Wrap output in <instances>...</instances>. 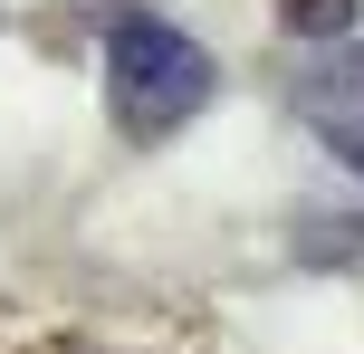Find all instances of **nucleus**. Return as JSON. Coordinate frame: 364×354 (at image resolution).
<instances>
[{
    "mask_svg": "<svg viewBox=\"0 0 364 354\" xmlns=\"http://www.w3.org/2000/svg\"><path fill=\"white\" fill-rule=\"evenodd\" d=\"M297 115H307V134L364 182V38H336V48L307 57V77H297Z\"/></svg>",
    "mask_w": 364,
    "mask_h": 354,
    "instance_id": "nucleus-2",
    "label": "nucleus"
},
{
    "mask_svg": "<svg viewBox=\"0 0 364 354\" xmlns=\"http://www.w3.org/2000/svg\"><path fill=\"white\" fill-rule=\"evenodd\" d=\"M106 106H115V125L125 134H173V125H192L201 106H211V87H220V67H211V48H201L192 29H173V19H154V10H106Z\"/></svg>",
    "mask_w": 364,
    "mask_h": 354,
    "instance_id": "nucleus-1",
    "label": "nucleus"
},
{
    "mask_svg": "<svg viewBox=\"0 0 364 354\" xmlns=\"http://www.w3.org/2000/svg\"><path fill=\"white\" fill-rule=\"evenodd\" d=\"M278 19H288L307 48H336V38H355V19H364V0H278Z\"/></svg>",
    "mask_w": 364,
    "mask_h": 354,
    "instance_id": "nucleus-3",
    "label": "nucleus"
}]
</instances>
